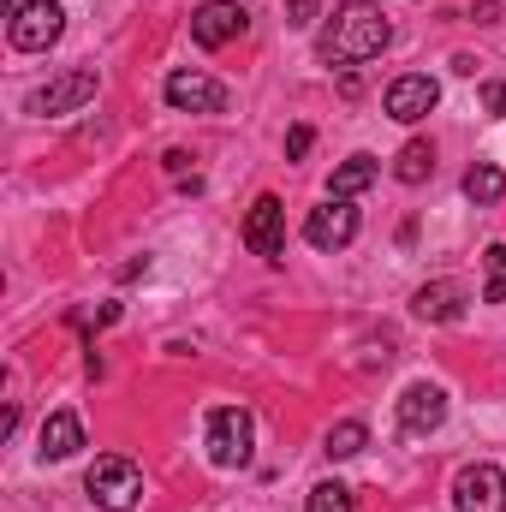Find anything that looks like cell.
Here are the masks:
<instances>
[{
	"label": "cell",
	"mask_w": 506,
	"mask_h": 512,
	"mask_svg": "<svg viewBox=\"0 0 506 512\" xmlns=\"http://www.w3.org/2000/svg\"><path fill=\"white\" fill-rule=\"evenodd\" d=\"M387 42H393V24H387V12L376 0H346V6H334V24L322 30L316 54L328 66H364V60H376Z\"/></svg>",
	"instance_id": "1"
},
{
	"label": "cell",
	"mask_w": 506,
	"mask_h": 512,
	"mask_svg": "<svg viewBox=\"0 0 506 512\" xmlns=\"http://www.w3.org/2000/svg\"><path fill=\"white\" fill-rule=\"evenodd\" d=\"M84 489H90V501H96L102 512H131L137 501H143V471L131 465L126 453H102V459L90 465Z\"/></svg>",
	"instance_id": "2"
},
{
	"label": "cell",
	"mask_w": 506,
	"mask_h": 512,
	"mask_svg": "<svg viewBox=\"0 0 506 512\" xmlns=\"http://www.w3.org/2000/svg\"><path fill=\"white\" fill-rule=\"evenodd\" d=\"M251 411L245 405H215L209 411V465H221V471H239V465H251Z\"/></svg>",
	"instance_id": "3"
},
{
	"label": "cell",
	"mask_w": 506,
	"mask_h": 512,
	"mask_svg": "<svg viewBox=\"0 0 506 512\" xmlns=\"http://www.w3.org/2000/svg\"><path fill=\"white\" fill-rule=\"evenodd\" d=\"M453 512H506V471L477 459L453 477Z\"/></svg>",
	"instance_id": "4"
},
{
	"label": "cell",
	"mask_w": 506,
	"mask_h": 512,
	"mask_svg": "<svg viewBox=\"0 0 506 512\" xmlns=\"http://www.w3.org/2000/svg\"><path fill=\"white\" fill-rule=\"evenodd\" d=\"M60 30H66L60 0H24V6L12 12V48H24V54L54 48V42H60Z\"/></svg>",
	"instance_id": "5"
},
{
	"label": "cell",
	"mask_w": 506,
	"mask_h": 512,
	"mask_svg": "<svg viewBox=\"0 0 506 512\" xmlns=\"http://www.w3.org/2000/svg\"><path fill=\"white\" fill-rule=\"evenodd\" d=\"M245 24H251V12L239 0H203L191 12V42L197 48H227L233 36H245Z\"/></svg>",
	"instance_id": "6"
},
{
	"label": "cell",
	"mask_w": 506,
	"mask_h": 512,
	"mask_svg": "<svg viewBox=\"0 0 506 512\" xmlns=\"http://www.w3.org/2000/svg\"><path fill=\"white\" fill-rule=\"evenodd\" d=\"M167 102H173L179 114H221V108H227V84L209 78V72L179 66V72H167Z\"/></svg>",
	"instance_id": "7"
},
{
	"label": "cell",
	"mask_w": 506,
	"mask_h": 512,
	"mask_svg": "<svg viewBox=\"0 0 506 512\" xmlns=\"http://www.w3.org/2000/svg\"><path fill=\"white\" fill-rule=\"evenodd\" d=\"M96 96V72L90 66H78V72H60L54 84H42V90H30V114H78L84 102Z\"/></svg>",
	"instance_id": "8"
},
{
	"label": "cell",
	"mask_w": 506,
	"mask_h": 512,
	"mask_svg": "<svg viewBox=\"0 0 506 512\" xmlns=\"http://www.w3.org/2000/svg\"><path fill=\"white\" fill-rule=\"evenodd\" d=\"M387 120H399V126H417L435 102H441V84L429 78V72H405V78H393L387 84Z\"/></svg>",
	"instance_id": "9"
},
{
	"label": "cell",
	"mask_w": 506,
	"mask_h": 512,
	"mask_svg": "<svg viewBox=\"0 0 506 512\" xmlns=\"http://www.w3.org/2000/svg\"><path fill=\"white\" fill-rule=\"evenodd\" d=\"M304 239H310L316 251H346V245L358 239V209H352L346 197H328L322 209H310V221H304Z\"/></svg>",
	"instance_id": "10"
},
{
	"label": "cell",
	"mask_w": 506,
	"mask_h": 512,
	"mask_svg": "<svg viewBox=\"0 0 506 512\" xmlns=\"http://www.w3.org/2000/svg\"><path fill=\"white\" fill-rule=\"evenodd\" d=\"M447 423V393L435 382H411L399 393V429L405 435H435Z\"/></svg>",
	"instance_id": "11"
},
{
	"label": "cell",
	"mask_w": 506,
	"mask_h": 512,
	"mask_svg": "<svg viewBox=\"0 0 506 512\" xmlns=\"http://www.w3.org/2000/svg\"><path fill=\"white\" fill-rule=\"evenodd\" d=\"M245 245H251L256 256H274L286 251V203L280 197H256L251 215H245Z\"/></svg>",
	"instance_id": "12"
},
{
	"label": "cell",
	"mask_w": 506,
	"mask_h": 512,
	"mask_svg": "<svg viewBox=\"0 0 506 512\" xmlns=\"http://www.w3.org/2000/svg\"><path fill=\"white\" fill-rule=\"evenodd\" d=\"M411 310H417L423 322H459V316H465V286H459V280H429V286H417Z\"/></svg>",
	"instance_id": "13"
},
{
	"label": "cell",
	"mask_w": 506,
	"mask_h": 512,
	"mask_svg": "<svg viewBox=\"0 0 506 512\" xmlns=\"http://www.w3.org/2000/svg\"><path fill=\"white\" fill-rule=\"evenodd\" d=\"M84 447V423L72 417V411H54L48 423H42V459H72Z\"/></svg>",
	"instance_id": "14"
},
{
	"label": "cell",
	"mask_w": 506,
	"mask_h": 512,
	"mask_svg": "<svg viewBox=\"0 0 506 512\" xmlns=\"http://www.w3.org/2000/svg\"><path fill=\"white\" fill-rule=\"evenodd\" d=\"M376 179H381V161H376V155H352V161H340V167H334L328 197H346V203H352V197H358V191H370Z\"/></svg>",
	"instance_id": "15"
},
{
	"label": "cell",
	"mask_w": 506,
	"mask_h": 512,
	"mask_svg": "<svg viewBox=\"0 0 506 512\" xmlns=\"http://www.w3.org/2000/svg\"><path fill=\"white\" fill-rule=\"evenodd\" d=\"M429 173H435V149H429L423 137H411V143L399 149V161H393V179H399V185H423Z\"/></svg>",
	"instance_id": "16"
},
{
	"label": "cell",
	"mask_w": 506,
	"mask_h": 512,
	"mask_svg": "<svg viewBox=\"0 0 506 512\" xmlns=\"http://www.w3.org/2000/svg\"><path fill=\"white\" fill-rule=\"evenodd\" d=\"M465 197H471L477 209L501 203V197H506V173H501V167H489V161H477V167L465 173Z\"/></svg>",
	"instance_id": "17"
},
{
	"label": "cell",
	"mask_w": 506,
	"mask_h": 512,
	"mask_svg": "<svg viewBox=\"0 0 506 512\" xmlns=\"http://www.w3.org/2000/svg\"><path fill=\"white\" fill-rule=\"evenodd\" d=\"M364 447H370V429H364L358 417L334 423V429H328V441H322V453H328V459H358Z\"/></svg>",
	"instance_id": "18"
},
{
	"label": "cell",
	"mask_w": 506,
	"mask_h": 512,
	"mask_svg": "<svg viewBox=\"0 0 506 512\" xmlns=\"http://www.w3.org/2000/svg\"><path fill=\"white\" fill-rule=\"evenodd\" d=\"M304 512H352V489H346V483H316L310 501H304Z\"/></svg>",
	"instance_id": "19"
},
{
	"label": "cell",
	"mask_w": 506,
	"mask_h": 512,
	"mask_svg": "<svg viewBox=\"0 0 506 512\" xmlns=\"http://www.w3.org/2000/svg\"><path fill=\"white\" fill-rule=\"evenodd\" d=\"M489 280H483V298L489 304H506V245H489Z\"/></svg>",
	"instance_id": "20"
},
{
	"label": "cell",
	"mask_w": 506,
	"mask_h": 512,
	"mask_svg": "<svg viewBox=\"0 0 506 512\" xmlns=\"http://www.w3.org/2000/svg\"><path fill=\"white\" fill-rule=\"evenodd\" d=\"M161 161H167V173H173V185H185V191H197V185H203V179H197V167H191V155H185V149H167V155H161Z\"/></svg>",
	"instance_id": "21"
},
{
	"label": "cell",
	"mask_w": 506,
	"mask_h": 512,
	"mask_svg": "<svg viewBox=\"0 0 506 512\" xmlns=\"http://www.w3.org/2000/svg\"><path fill=\"white\" fill-rule=\"evenodd\" d=\"M316 6H322V0H286V24H292V30H310V24H316Z\"/></svg>",
	"instance_id": "22"
},
{
	"label": "cell",
	"mask_w": 506,
	"mask_h": 512,
	"mask_svg": "<svg viewBox=\"0 0 506 512\" xmlns=\"http://www.w3.org/2000/svg\"><path fill=\"white\" fill-rule=\"evenodd\" d=\"M310 143H316V131L292 126V131H286V161H304V155H310Z\"/></svg>",
	"instance_id": "23"
},
{
	"label": "cell",
	"mask_w": 506,
	"mask_h": 512,
	"mask_svg": "<svg viewBox=\"0 0 506 512\" xmlns=\"http://www.w3.org/2000/svg\"><path fill=\"white\" fill-rule=\"evenodd\" d=\"M483 108L489 114H506V84H483Z\"/></svg>",
	"instance_id": "24"
},
{
	"label": "cell",
	"mask_w": 506,
	"mask_h": 512,
	"mask_svg": "<svg viewBox=\"0 0 506 512\" xmlns=\"http://www.w3.org/2000/svg\"><path fill=\"white\" fill-rule=\"evenodd\" d=\"M471 18H477V24H495V18H501V0H483V6L471 12Z\"/></svg>",
	"instance_id": "25"
}]
</instances>
